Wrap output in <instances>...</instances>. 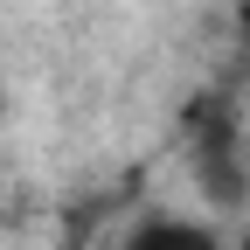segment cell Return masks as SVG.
<instances>
[{
	"mask_svg": "<svg viewBox=\"0 0 250 250\" xmlns=\"http://www.w3.org/2000/svg\"><path fill=\"white\" fill-rule=\"evenodd\" d=\"M111 250H229V243H223V229H215V223H202V215L146 208V215H132V223L118 229Z\"/></svg>",
	"mask_w": 250,
	"mask_h": 250,
	"instance_id": "7a4b0ae2",
	"label": "cell"
},
{
	"mask_svg": "<svg viewBox=\"0 0 250 250\" xmlns=\"http://www.w3.org/2000/svg\"><path fill=\"white\" fill-rule=\"evenodd\" d=\"M229 250H250V229H243V236H236V243H229Z\"/></svg>",
	"mask_w": 250,
	"mask_h": 250,
	"instance_id": "277c9868",
	"label": "cell"
},
{
	"mask_svg": "<svg viewBox=\"0 0 250 250\" xmlns=\"http://www.w3.org/2000/svg\"><path fill=\"white\" fill-rule=\"evenodd\" d=\"M236 21H243V28H250V0H243V7H236Z\"/></svg>",
	"mask_w": 250,
	"mask_h": 250,
	"instance_id": "3957f363",
	"label": "cell"
},
{
	"mask_svg": "<svg viewBox=\"0 0 250 250\" xmlns=\"http://www.w3.org/2000/svg\"><path fill=\"white\" fill-rule=\"evenodd\" d=\"M195 174H202V195L215 208H243L250 202V146H243L236 111H208L195 125Z\"/></svg>",
	"mask_w": 250,
	"mask_h": 250,
	"instance_id": "6da1fadb",
	"label": "cell"
}]
</instances>
